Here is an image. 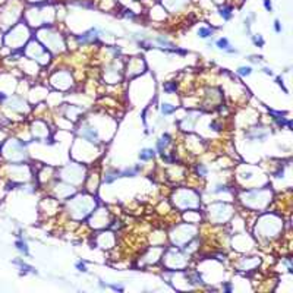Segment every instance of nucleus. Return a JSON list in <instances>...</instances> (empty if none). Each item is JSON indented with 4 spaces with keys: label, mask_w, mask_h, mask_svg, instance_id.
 Wrapping results in <instances>:
<instances>
[{
    "label": "nucleus",
    "mask_w": 293,
    "mask_h": 293,
    "mask_svg": "<svg viewBox=\"0 0 293 293\" xmlns=\"http://www.w3.org/2000/svg\"><path fill=\"white\" fill-rule=\"evenodd\" d=\"M154 157H155V151L153 148H144L139 153V160H142V161H148L151 158H154Z\"/></svg>",
    "instance_id": "f257e3e1"
},
{
    "label": "nucleus",
    "mask_w": 293,
    "mask_h": 293,
    "mask_svg": "<svg viewBox=\"0 0 293 293\" xmlns=\"http://www.w3.org/2000/svg\"><path fill=\"white\" fill-rule=\"evenodd\" d=\"M262 71H264V73H267V75H273V71H271L270 67H264Z\"/></svg>",
    "instance_id": "a211bd4d"
},
{
    "label": "nucleus",
    "mask_w": 293,
    "mask_h": 293,
    "mask_svg": "<svg viewBox=\"0 0 293 293\" xmlns=\"http://www.w3.org/2000/svg\"><path fill=\"white\" fill-rule=\"evenodd\" d=\"M226 290H227V292H230V290H232V287H230V284H227V286H226Z\"/></svg>",
    "instance_id": "aec40b11"
},
{
    "label": "nucleus",
    "mask_w": 293,
    "mask_h": 293,
    "mask_svg": "<svg viewBox=\"0 0 293 293\" xmlns=\"http://www.w3.org/2000/svg\"><path fill=\"white\" fill-rule=\"evenodd\" d=\"M274 31H276L277 34L282 32V24H280V21H278V19H276V21H274Z\"/></svg>",
    "instance_id": "f8f14e48"
},
{
    "label": "nucleus",
    "mask_w": 293,
    "mask_h": 293,
    "mask_svg": "<svg viewBox=\"0 0 293 293\" xmlns=\"http://www.w3.org/2000/svg\"><path fill=\"white\" fill-rule=\"evenodd\" d=\"M252 41H254V44L260 45V47L264 45V38H262L261 35H254V37H252Z\"/></svg>",
    "instance_id": "9b49d317"
},
{
    "label": "nucleus",
    "mask_w": 293,
    "mask_h": 293,
    "mask_svg": "<svg viewBox=\"0 0 293 293\" xmlns=\"http://www.w3.org/2000/svg\"><path fill=\"white\" fill-rule=\"evenodd\" d=\"M16 248L22 252V254L28 255V246H27V242L25 240H16Z\"/></svg>",
    "instance_id": "0eeeda50"
},
{
    "label": "nucleus",
    "mask_w": 293,
    "mask_h": 293,
    "mask_svg": "<svg viewBox=\"0 0 293 293\" xmlns=\"http://www.w3.org/2000/svg\"><path fill=\"white\" fill-rule=\"evenodd\" d=\"M169 139H170V136H169L167 133H164V135L161 136V139H158V141H157V149H158L160 153H163V151H164V148H166L167 144H169Z\"/></svg>",
    "instance_id": "f03ea898"
},
{
    "label": "nucleus",
    "mask_w": 293,
    "mask_h": 293,
    "mask_svg": "<svg viewBox=\"0 0 293 293\" xmlns=\"http://www.w3.org/2000/svg\"><path fill=\"white\" fill-rule=\"evenodd\" d=\"M216 45H217V47H218L220 50H227L229 47H230V43H229V40H227V38H224V37H223V38H218V40H217V41H216Z\"/></svg>",
    "instance_id": "39448f33"
},
{
    "label": "nucleus",
    "mask_w": 293,
    "mask_h": 293,
    "mask_svg": "<svg viewBox=\"0 0 293 293\" xmlns=\"http://www.w3.org/2000/svg\"><path fill=\"white\" fill-rule=\"evenodd\" d=\"M213 29L208 27H201L198 29V35L201 37V38H210V37H213Z\"/></svg>",
    "instance_id": "7ed1b4c3"
},
{
    "label": "nucleus",
    "mask_w": 293,
    "mask_h": 293,
    "mask_svg": "<svg viewBox=\"0 0 293 293\" xmlns=\"http://www.w3.org/2000/svg\"><path fill=\"white\" fill-rule=\"evenodd\" d=\"M252 73V67L251 66H240L238 69V75H240V76H249Z\"/></svg>",
    "instance_id": "423d86ee"
},
{
    "label": "nucleus",
    "mask_w": 293,
    "mask_h": 293,
    "mask_svg": "<svg viewBox=\"0 0 293 293\" xmlns=\"http://www.w3.org/2000/svg\"><path fill=\"white\" fill-rule=\"evenodd\" d=\"M76 268L79 271H82V273H87V265L84 264L82 261H79V262H76Z\"/></svg>",
    "instance_id": "ddd939ff"
},
{
    "label": "nucleus",
    "mask_w": 293,
    "mask_h": 293,
    "mask_svg": "<svg viewBox=\"0 0 293 293\" xmlns=\"http://www.w3.org/2000/svg\"><path fill=\"white\" fill-rule=\"evenodd\" d=\"M264 7L268 12H273V5H271V0H264Z\"/></svg>",
    "instance_id": "2eb2a0df"
},
{
    "label": "nucleus",
    "mask_w": 293,
    "mask_h": 293,
    "mask_svg": "<svg viewBox=\"0 0 293 293\" xmlns=\"http://www.w3.org/2000/svg\"><path fill=\"white\" fill-rule=\"evenodd\" d=\"M163 88H164V91H167V93H175L177 89V85H176V82H167L163 85Z\"/></svg>",
    "instance_id": "9d476101"
},
{
    "label": "nucleus",
    "mask_w": 293,
    "mask_h": 293,
    "mask_svg": "<svg viewBox=\"0 0 293 293\" xmlns=\"http://www.w3.org/2000/svg\"><path fill=\"white\" fill-rule=\"evenodd\" d=\"M175 110H176L175 106H170V104H163L161 106V113H163V114H171Z\"/></svg>",
    "instance_id": "6e6552de"
},
{
    "label": "nucleus",
    "mask_w": 293,
    "mask_h": 293,
    "mask_svg": "<svg viewBox=\"0 0 293 293\" xmlns=\"http://www.w3.org/2000/svg\"><path fill=\"white\" fill-rule=\"evenodd\" d=\"M210 127H213V129H214V131H220V126H218V125H217L216 122L210 123Z\"/></svg>",
    "instance_id": "f3484780"
},
{
    "label": "nucleus",
    "mask_w": 293,
    "mask_h": 293,
    "mask_svg": "<svg viewBox=\"0 0 293 293\" xmlns=\"http://www.w3.org/2000/svg\"><path fill=\"white\" fill-rule=\"evenodd\" d=\"M139 171V166H136L135 169H126L125 171H122V176H136V173Z\"/></svg>",
    "instance_id": "1a4fd4ad"
},
{
    "label": "nucleus",
    "mask_w": 293,
    "mask_h": 293,
    "mask_svg": "<svg viewBox=\"0 0 293 293\" xmlns=\"http://www.w3.org/2000/svg\"><path fill=\"white\" fill-rule=\"evenodd\" d=\"M196 171H198V173L201 175V176H204L205 173H207V169H205V167L202 166V164H199V166H196Z\"/></svg>",
    "instance_id": "4468645a"
},
{
    "label": "nucleus",
    "mask_w": 293,
    "mask_h": 293,
    "mask_svg": "<svg viewBox=\"0 0 293 293\" xmlns=\"http://www.w3.org/2000/svg\"><path fill=\"white\" fill-rule=\"evenodd\" d=\"M109 287H110L111 290H114V292H123V286H117V284H110Z\"/></svg>",
    "instance_id": "dca6fc26"
},
{
    "label": "nucleus",
    "mask_w": 293,
    "mask_h": 293,
    "mask_svg": "<svg viewBox=\"0 0 293 293\" xmlns=\"http://www.w3.org/2000/svg\"><path fill=\"white\" fill-rule=\"evenodd\" d=\"M5 100H6V95L3 94V93H0V103H2V101H5Z\"/></svg>",
    "instance_id": "6ab92c4d"
},
{
    "label": "nucleus",
    "mask_w": 293,
    "mask_h": 293,
    "mask_svg": "<svg viewBox=\"0 0 293 293\" xmlns=\"http://www.w3.org/2000/svg\"><path fill=\"white\" fill-rule=\"evenodd\" d=\"M218 12H220V15L223 16L224 21H229V19L232 18V7H230V6H221Z\"/></svg>",
    "instance_id": "20e7f679"
}]
</instances>
